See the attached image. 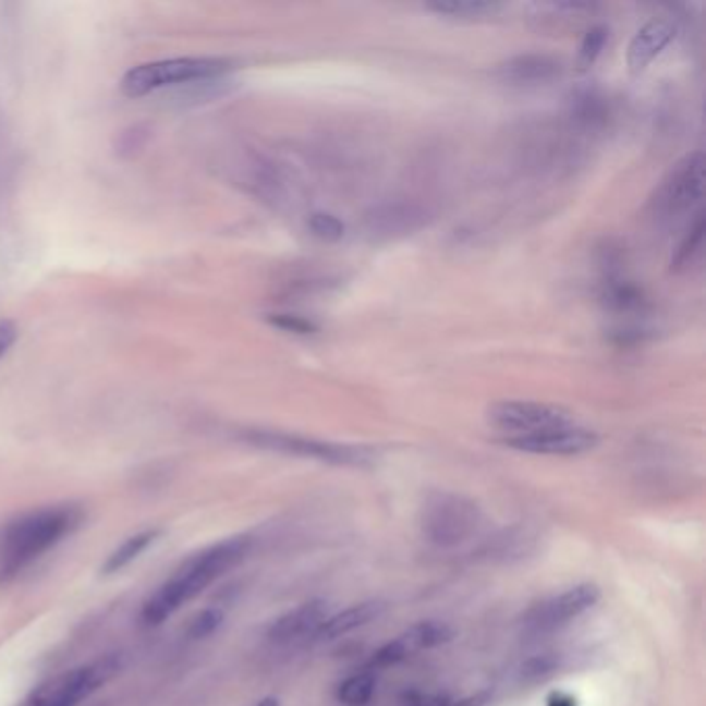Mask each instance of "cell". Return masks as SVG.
<instances>
[{"mask_svg": "<svg viewBox=\"0 0 706 706\" xmlns=\"http://www.w3.org/2000/svg\"><path fill=\"white\" fill-rule=\"evenodd\" d=\"M249 549V537H230L191 556L172 574L170 581L158 586V591L147 597V601L142 607V622L146 625H160L167 622L168 618L174 616L185 602L202 595L211 582L218 581L234 565L245 560Z\"/></svg>", "mask_w": 706, "mask_h": 706, "instance_id": "obj_1", "label": "cell"}, {"mask_svg": "<svg viewBox=\"0 0 706 706\" xmlns=\"http://www.w3.org/2000/svg\"><path fill=\"white\" fill-rule=\"evenodd\" d=\"M84 520L77 506H48L9 520L0 528V582L15 579L29 563L42 558L69 537Z\"/></svg>", "mask_w": 706, "mask_h": 706, "instance_id": "obj_2", "label": "cell"}, {"mask_svg": "<svg viewBox=\"0 0 706 706\" xmlns=\"http://www.w3.org/2000/svg\"><path fill=\"white\" fill-rule=\"evenodd\" d=\"M234 69L229 59L216 57H188V59H170L156 63L139 64L126 71L121 87L129 98H139L162 89L167 85L191 84V82H209L220 80Z\"/></svg>", "mask_w": 706, "mask_h": 706, "instance_id": "obj_3", "label": "cell"}, {"mask_svg": "<svg viewBox=\"0 0 706 706\" xmlns=\"http://www.w3.org/2000/svg\"><path fill=\"white\" fill-rule=\"evenodd\" d=\"M243 439L261 450H270L287 457L305 458V460H317L332 466H372L375 460V452L365 446H353V443H338V441H324L315 437L296 436V434H284V431H271V429H247L243 431Z\"/></svg>", "mask_w": 706, "mask_h": 706, "instance_id": "obj_4", "label": "cell"}, {"mask_svg": "<svg viewBox=\"0 0 706 706\" xmlns=\"http://www.w3.org/2000/svg\"><path fill=\"white\" fill-rule=\"evenodd\" d=\"M705 154L690 151L667 170L661 183L648 199V209L657 222H673L692 211L703 199Z\"/></svg>", "mask_w": 706, "mask_h": 706, "instance_id": "obj_5", "label": "cell"}, {"mask_svg": "<svg viewBox=\"0 0 706 706\" xmlns=\"http://www.w3.org/2000/svg\"><path fill=\"white\" fill-rule=\"evenodd\" d=\"M483 522L477 503L464 496L439 491L421 510L423 537L437 547H457L477 535Z\"/></svg>", "mask_w": 706, "mask_h": 706, "instance_id": "obj_6", "label": "cell"}, {"mask_svg": "<svg viewBox=\"0 0 706 706\" xmlns=\"http://www.w3.org/2000/svg\"><path fill=\"white\" fill-rule=\"evenodd\" d=\"M487 423L503 437L531 436L574 425V416L558 404L537 400H499L487 409Z\"/></svg>", "mask_w": 706, "mask_h": 706, "instance_id": "obj_7", "label": "cell"}, {"mask_svg": "<svg viewBox=\"0 0 706 706\" xmlns=\"http://www.w3.org/2000/svg\"><path fill=\"white\" fill-rule=\"evenodd\" d=\"M599 599H601V591L597 584H591V582L576 584L560 595H553L545 601L537 602L535 607H531L524 613L522 628L531 636L556 632L563 625L579 620L582 613L593 609Z\"/></svg>", "mask_w": 706, "mask_h": 706, "instance_id": "obj_8", "label": "cell"}, {"mask_svg": "<svg viewBox=\"0 0 706 706\" xmlns=\"http://www.w3.org/2000/svg\"><path fill=\"white\" fill-rule=\"evenodd\" d=\"M599 441L601 437L593 429H586L576 423L531 436L503 437L506 448L537 457H581L593 452Z\"/></svg>", "mask_w": 706, "mask_h": 706, "instance_id": "obj_9", "label": "cell"}, {"mask_svg": "<svg viewBox=\"0 0 706 706\" xmlns=\"http://www.w3.org/2000/svg\"><path fill=\"white\" fill-rule=\"evenodd\" d=\"M117 669L119 661L114 657H106L98 664L71 669L61 678H57L52 684L46 685L36 696L34 706H77L92 692L106 684Z\"/></svg>", "mask_w": 706, "mask_h": 706, "instance_id": "obj_10", "label": "cell"}, {"mask_svg": "<svg viewBox=\"0 0 706 706\" xmlns=\"http://www.w3.org/2000/svg\"><path fill=\"white\" fill-rule=\"evenodd\" d=\"M454 638L452 628L446 622H418L411 625L404 634H400L392 643L384 644L372 659V665L381 669V667H394L415 655L418 650H429L441 644H448Z\"/></svg>", "mask_w": 706, "mask_h": 706, "instance_id": "obj_11", "label": "cell"}, {"mask_svg": "<svg viewBox=\"0 0 706 706\" xmlns=\"http://www.w3.org/2000/svg\"><path fill=\"white\" fill-rule=\"evenodd\" d=\"M427 218V209L413 202H386L365 214V230L375 241H390L423 229Z\"/></svg>", "mask_w": 706, "mask_h": 706, "instance_id": "obj_12", "label": "cell"}, {"mask_svg": "<svg viewBox=\"0 0 706 706\" xmlns=\"http://www.w3.org/2000/svg\"><path fill=\"white\" fill-rule=\"evenodd\" d=\"M326 618H328V602L319 599L303 602L271 623L268 638L278 646L315 641V634L321 628V623L326 622Z\"/></svg>", "mask_w": 706, "mask_h": 706, "instance_id": "obj_13", "label": "cell"}, {"mask_svg": "<svg viewBox=\"0 0 706 706\" xmlns=\"http://www.w3.org/2000/svg\"><path fill=\"white\" fill-rule=\"evenodd\" d=\"M565 66L558 57L540 54V52H526L516 54L508 61L498 64L496 75L503 84L519 85H545L560 80Z\"/></svg>", "mask_w": 706, "mask_h": 706, "instance_id": "obj_14", "label": "cell"}, {"mask_svg": "<svg viewBox=\"0 0 706 706\" xmlns=\"http://www.w3.org/2000/svg\"><path fill=\"white\" fill-rule=\"evenodd\" d=\"M678 38V25L664 17L650 20L634 34L628 44V66L634 75L644 73L665 52V48Z\"/></svg>", "mask_w": 706, "mask_h": 706, "instance_id": "obj_15", "label": "cell"}, {"mask_svg": "<svg viewBox=\"0 0 706 706\" xmlns=\"http://www.w3.org/2000/svg\"><path fill=\"white\" fill-rule=\"evenodd\" d=\"M599 301L607 312L616 315H644L650 307L643 289L628 280L623 271L602 276Z\"/></svg>", "mask_w": 706, "mask_h": 706, "instance_id": "obj_16", "label": "cell"}, {"mask_svg": "<svg viewBox=\"0 0 706 706\" xmlns=\"http://www.w3.org/2000/svg\"><path fill=\"white\" fill-rule=\"evenodd\" d=\"M609 102L597 89H579L568 100L570 125L581 133H599L609 123Z\"/></svg>", "mask_w": 706, "mask_h": 706, "instance_id": "obj_17", "label": "cell"}, {"mask_svg": "<svg viewBox=\"0 0 706 706\" xmlns=\"http://www.w3.org/2000/svg\"><path fill=\"white\" fill-rule=\"evenodd\" d=\"M384 611V605L377 601H365L346 607L340 613L328 616L326 622L321 623V628L315 634V641H336L342 638L346 634H351L354 630L374 622Z\"/></svg>", "mask_w": 706, "mask_h": 706, "instance_id": "obj_18", "label": "cell"}, {"mask_svg": "<svg viewBox=\"0 0 706 706\" xmlns=\"http://www.w3.org/2000/svg\"><path fill=\"white\" fill-rule=\"evenodd\" d=\"M706 220L705 211L698 209L690 222V227L684 232L680 245L675 247V253L671 255V270L684 271L694 266V261L703 255V245H705Z\"/></svg>", "mask_w": 706, "mask_h": 706, "instance_id": "obj_19", "label": "cell"}, {"mask_svg": "<svg viewBox=\"0 0 706 706\" xmlns=\"http://www.w3.org/2000/svg\"><path fill=\"white\" fill-rule=\"evenodd\" d=\"M503 4L499 2H485V0H458V2H434L427 4V11H434L436 15L458 20V22H485L489 17H496Z\"/></svg>", "mask_w": 706, "mask_h": 706, "instance_id": "obj_20", "label": "cell"}, {"mask_svg": "<svg viewBox=\"0 0 706 706\" xmlns=\"http://www.w3.org/2000/svg\"><path fill=\"white\" fill-rule=\"evenodd\" d=\"M158 535H160L158 531H144V533H137V535L129 537L121 547H117V549L108 556L102 572H105V574L121 572V570L126 568L131 561L137 560V558L146 551L147 547L156 540Z\"/></svg>", "mask_w": 706, "mask_h": 706, "instance_id": "obj_21", "label": "cell"}, {"mask_svg": "<svg viewBox=\"0 0 706 706\" xmlns=\"http://www.w3.org/2000/svg\"><path fill=\"white\" fill-rule=\"evenodd\" d=\"M375 694V675L372 671L354 673L338 685V701L346 706H365Z\"/></svg>", "mask_w": 706, "mask_h": 706, "instance_id": "obj_22", "label": "cell"}, {"mask_svg": "<svg viewBox=\"0 0 706 706\" xmlns=\"http://www.w3.org/2000/svg\"><path fill=\"white\" fill-rule=\"evenodd\" d=\"M607 38H609V29L605 25H593V27L586 29V34L582 36L579 59H576V63L581 69H591L593 64L599 61Z\"/></svg>", "mask_w": 706, "mask_h": 706, "instance_id": "obj_23", "label": "cell"}, {"mask_svg": "<svg viewBox=\"0 0 706 706\" xmlns=\"http://www.w3.org/2000/svg\"><path fill=\"white\" fill-rule=\"evenodd\" d=\"M307 227L312 230L313 236L324 243H338L346 234L344 222L330 211H313L307 220Z\"/></svg>", "mask_w": 706, "mask_h": 706, "instance_id": "obj_24", "label": "cell"}, {"mask_svg": "<svg viewBox=\"0 0 706 706\" xmlns=\"http://www.w3.org/2000/svg\"><path fill=\"white\" fill-rule=\"evenodd\" d=\"M273 328L284 330L289 333H299V336H309V333L317 332V326L313 324L312 319L301 317V315H292V313H273L268 317Z\"/></svg>", "mask_w": 706, "mask_h": 706, "instance_id": "obj_25", "label": "cell"}, {"mask_svg": "<svg viewBox=\"0 0 706 706\" xmlns=\"http://www.w3.org/2000/svg\"><path fill=\"white\" fill-rule=\"evenodd\" d=\"M222 623V611L218 609H206L202 611L193 623H191V638H206L209 634H214Z\"/></svg>", "mask_w": 706, "mask_h": 706, "instance_id": "obj_26", "label": "cell"}, {"mask_svg": "<svg viewBox=\"0 0 706 706\" xmlns=\"http://www.w3.org/2000/svg\"><path fill=\"white\" fill-rule=\"evenodd\" d=\"M17 340V328L11 321H0V356L15 344Z\"/></svg>", "mask_w": 706, "mask_h": 706, "instance_id": "obj_27", "label": "cell"}, {"mask_svg": "<svg viewBox=\"0 0 706 706\" xmlns=\"http://www.w3.org/2000/svg\"><path fill=\"white\" fill-rule=\"evenodd\" d=\"M257 706H280V705H278V701H276V698H264V701H261V703H259V705Z\"/></svg>", "mask_w": 706, "mask_h": 706, "instance_id": "obj_28", "label": "cell"}]
</instances>
